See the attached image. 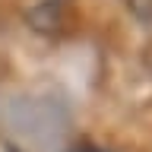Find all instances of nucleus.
I'll return each instance as SVG.
<instances>
[{"label": "nucleus", "instance_id": "obj_1", "mask_svg": "<svg viewBox=\"0 0 152 152\" xmlns=\"http://www.w3.org/2000/svg\"><path fill=\"white\" fill-rule=\"evenodd\" d=\"M130 7L136 10L140 19H152V0H130Z\"/></svg>", "mask_w": 152, "mask_h": 152}, {"label": "nucleus", "instance_id": "obj_2", "mask_svg": "<svg viewBox=\"0 0 152 152\" xmlns=\"http://www.w3.org/2000/svg\"><path fill=\"white\" fill-rule=\"evenodd\" d=\"M70 152H104V149H95V146H73Z\"/></svg>", "mask_w": 152, "mask_h": 152}]
</instances>
